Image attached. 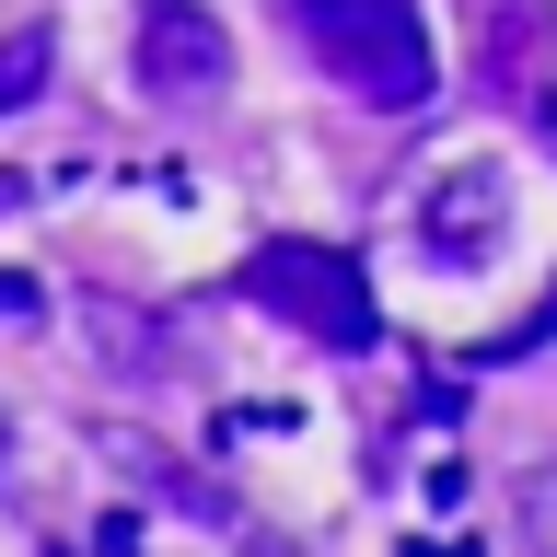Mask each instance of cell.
<instances>
[{"mask_svg": "<svg viewBox=\"0 0 557 557\" xmlns=\"http://www.w3.org/2000/svg\"><path fill=\"white\" fill-rule=\"evenodd\" d=\"M302 47L325 59V82L360 94L372 116H418V104L442 94V59H430L418 0H302Z\"/></svg>", "mask_w": 557, "mask_h": 557, "instance_id": "1", "label": "cell"}, {"mask_svg": "<svg viewBox=\"0 0 557 557\" xmlns=\"http://www.w3.org/2000/svg\"><path fill=\"white\" fill-rule=\"evenodd\" d=\"M244 302L278 313V325H302L313 348H372L383 337V313L372 290H360V268H348L337 244H302V233H278L244 256Z\"/></svg>", "mask_w": 557, "mask_h": 557, "instance_id": "2", "label": "cell"}, {"mask_svg": "<svg viewBox=\"0 0 557 557\" xmlns=\"http://www.w3.org/2000/svg\"><path fill=\"white\" fill-rule=\"evenodd\" d=\"M233 82V35L209 24V0H139V94L209 104Z\"/></svg>", "mask_w": 557, "mask_h": 557, "instance_id": "3", "label": "cell"}, {"mask_svg": "<svg viewBox=\"0 0 557 557\" xmlns=\"http://www.w3.org/2000/svg\"><path fill=\"white\" fill-rule=\"evenodd\" d=\"M418 244H430L442 268H487V256L511 244V174L499 163H442L430 198H418Z\"/></svg>", "mask_w": 557, "mask_h": 557, "instance_id": "4", "label": "cell"}, {"mask_svg": "<svg viewBox=\"0 0 557 557\" xmlns=\"http://www.w3.org/2000/svg\"><path fill=\"white\" fill-rule=\"evenodd\" d=\"M104 453H116V465H128L139 487H163V499H186V511H198V522H233V487H209V476H186V465H174L163 442H139V430H116V442H104Z\"/></svg>", "mask_w": 557, "mask_h": 557, "instance_id": "5", "label": "cell"}, {"mask_svg": "<svg viewBox=\"0 0 557 557\" xmlns=\"http://www.w3.org/2000/svg\"><path fill=\"white\" fill-rule=\"evenodd\" d=\"M47 82H59V35H47V24H12V35H0V116H24Z\"/></svg>", "mask_w": 557, "mask_h": 557, "instance_id": "6", "label": "cell"}, {"mask_svg": "<svg viewBox=\"0 0 557 557\" xmlns=\"http://www.w3.org/2000/svg\"><path fill=\"white\" fill-rule=\"evenodd\" d=\"M522 557H557V453H534V465H522Z\"/></svg>", "mask_w": 557, "mask_h": 557, "instance_id": "7", "label": "cell"}, {"mask_svg": "<svg viewBox=\"0 0 557 557\" xmlns=\"http://www.w3.org/2000/svg\"><path fill=\"white\" fill-rule=\"evenodd\" d=\"M94 557H139V522H128V511H104V534H94Z\"/></svg>", "mask_w": 557, "mask_h": 557, "instance_id": "8", "label": "cell"}, {"mask_svg": "<svg viewBox=\"0 0 557 557\" xmlns=\"http://www.w3.org/2000/svg\"><path fill=\"white\" fill-rule=\"evenodd\" d=\"M0 313L24 325V313H35V278H12V268H0Z\"/></svg>", "mask_w": 557, "mask_h": 557, "instance_id": "9", "label": "cell"}, {"mask_svg": "<svg viewBox=\"0 0 557 557\" xmlns=\"http://www.w3.org/2000/svg\"><path fill=\"white\" fill-rule=\"evenodd\" d=\"M407 557H476V546H465V534H453V546L442 534H407Z\"/></svg>", "mask_w": 557, "mask_h": 557, "instance_id": "10", "label": "cell"}, {"mask_svg": "<svg viewBox=\"0 0 557 557\" xmlns=\"http://www.w3.org/2000/svg\"><path fill=\"white\" fill-rule=\"evenodd\" d=\"M0 453H12V442H0Z\"/></svg>", "mask_w": 557, "mask_h": 557, "instance_id": "11", "label": "cell"}, {"mask_svg": "<svg viewBox=\"0 0 557 557\" xmlns=\"http://www.w3.org/2000/svg\"><path fill=\"white\" fill-rule=\"evenodd\" d=\"M59 557H70V546H59Z\"/></svg>", "mask_w": 557, "mask_h": 557, "instance_id": "12", "label": "cell"}]
</instances>
